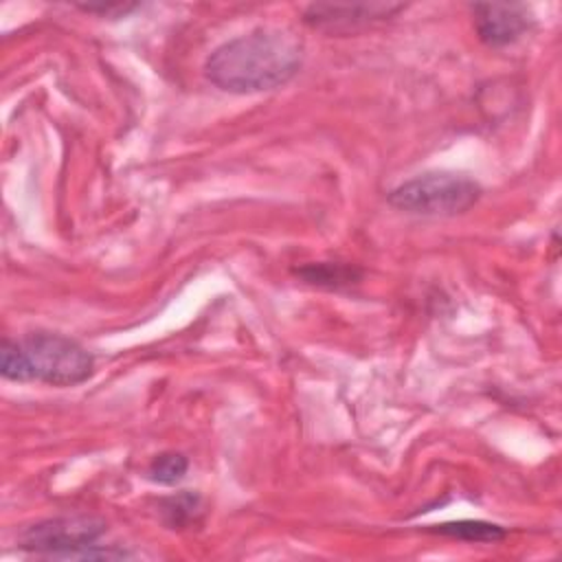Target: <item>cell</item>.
Wrapping results in <instances>:
<instances>
[{
	"instance_id": "obj_1",
	"label": "cell",
	"mask_w": 562,
	"mask_h": 562,
	"mask_svg": "<svg viewBox=\"0 0 562 562\" xmlns=\"http://www.w3.org/2000/svg\"><path fill=\"white\" fill-rule=\"evenodd\" d=\"M303 59L301 37L285 26H263L217 46L206 59V77L226 92L252 94L290 81Z\"/></svg>"
},
{
	"instance_id": "obj_2",
	"label": "cell",
	"mask_w": 562,
	"mask_h": 562,
	"mask_svg": "<svg viewBox=\"0 0 562 562\" xmlns=\"http://www.w3.org/2000/svg\"><path fill=\"white\" fill-rule=\"evenodd\" d=\"M479 198V182L452 171L422 173L389 193L395 209L415 215H459L474 206Z\"/></svg>"
},
{
	"instance_id": "obj_3",
	"label": "cell",
	"mask_w": 562,
	"mask_h": 562,
	"mask_svg": "<svg viewBox=\"0 0 562 562\" xmlns=\"http://www.w3.org/2000/svg\"><path fill=\"white\" fill-rule=\"evenodd\" d=\"M31 380L50 386H75L92 375V356L72 338L33 331L20 340Z\"/></svg>"
},
{
	"instance_id": "obj_4",
	"label": "cell",
	"mask_w": 562,
	"mask_h": 562,
	"mask_svg": "<svg viewBox=\"0 0 562 562\" xmlns=\"http://www.w3.org/2000/svg\"><path fill=\"white\" fill-rule=\"evenodd\" d=\"M105 531V522L97 516L77 514L35 522L20 533V547L53 558H77L92 547Z\"/></svg>"
},
{
	"instance_id": "obj_5",
	"label": "cell",
	"mask_w": 562,
	"mask_h": 562,
	"mask_svg": "<svg viewBox=\"0 0 562 562\" xmlns=\"http://www.w3.org/2000/svg\"><path fill=\"white\" fill-rule=\"evenodd\" d=\"M404 4L391 2H353V4H334V2H314L303 11V20L312 29L347 33L380 22L384 18L402 11Z\"/></svg>"
},
{
	"instance_id": "obj_6",
	"label": "cell",
	"mask_w": 562,
	"mask_h": 562,
	"mask_svg": "<svg viewBox=\"0 0 562 562\" xmlns=\"http://www.w3.org/2000/svg\"><path fill=\"white\" fill-rule=\"evenodd\" d=\"M474 29L487 46H507L520 40L531 26V11L518 2L472 4Z\"/></svg>"
},
{
	"instance_id": "obj_7",
	"label": "cell",
	"mask_w": 562,
	"mask_h": 562,
	"mask_svg": "<svg viewBox=\"0 0 562 562\" xmlns=\"http://www.w3.org/2000/svg\"><path fill=\"white\" fill-rule=\"evenodd\" d=\"M443 536L468 540V542H496L505 538V529L492 522L481 520H459V522H446L437 529Z\"/></svg>"
},
{
	"instance_id": "obj_8",
	"label": "cell",
	"mask_w": 562,
	"mask_h": 562,
	"mask_svg": "<svg viewBox=\"0 0 562 562\" xmlns=\"http://www.w3.org/2000/svg\"><path fill=\"white\" fill-rule=\"evenodd\" d=\"M187 470H189V461L184 454L162 452L151 459V463L147 468V476H149V481H154L158 485H176L178 481H182Z\"/></svg>"
},
{
	"instance_id": "obj_9",
	"label": "cell",
	"mask_w": 562,
	"mask_h": 562,
	"mask_svg": "<svg viewBox=\"0 0 562 562\" xmlns=\"http://www.w3.org/2000/svg\"><path fill=\"white\" fill-rule=\"evenodd\" d=\"M200 512V496L191 492H182L178 496L162 501V516L169 527H184Z\"/></svg>"
},
{
	"instance_id": "obj_10",
	"label": "cell",
	"mask_w": 562,
	"mask_h": 562,
	"mask_svg": "<svg viewBox=\"0 0 562 562\" xmlns=\"http://www.w3.org/2000/svg\"><path fill=\"white\" fill-rule=\"evenodd\" d=\"M0 371L7 380H13V382H29L31 380L26 358H24V351H22L20 342H11V340L2 342Z\"/></svg>"
},
{
	"instance_id": "obj_11",
	"label": "cell",
	"mask_w": 562,
	"mask_h": 562,
	"mask_svg": "<svg viewBox=\"0 0 562 562\" xmlns=\"http://www.w3.org/2000/svg\"><path fill=\"white\" fill-rule=\"evenodd\" d=\"M301 274L310 281V283H327V285H336L338 281L349 283L353 279V270L345 268V266H331V263H318V266H307L301 270Z\"/></svg>"
},
{
	"instance_id": "obj_12",
	"label": "cell",
	"mask_w": 562,
	"mask_h": 562,
	"mask_svg": "<svg viewBox=\"0 0 562 562\" xmlns=\"http://www.w3.org/2000/svg\"><path fill=\"white\" fill-rule=\"evenodd\" d=\"M86 13H97L101 18H125L134 9H138L136 2H99V4H77Z\"/></svg>"
}]
</instances>
